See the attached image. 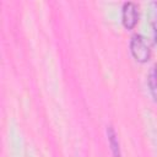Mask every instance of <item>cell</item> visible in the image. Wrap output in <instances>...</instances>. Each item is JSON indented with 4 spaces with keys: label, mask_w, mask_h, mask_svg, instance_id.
<instances>
[{
    "label": "cell",
    "mask_w": 157,
    "mask_h": 157,
    "mask_svg": "<svg viewBox=\"0 0 157 157\" xmlns=\"http://www.w3.org/2000/svg\"><path fill=\"white\" fill-rule=\"evenodd\" d=\"M121 20L123 25L125 28L131 29L135 27L139 20V11L137 6L134 2H125L123 6V12H121Z\"/></svg>",
    "instance_id": "cell-2"
},
{
    "label": "cell",
    "mask_w": 157,
    "mask_h": 157,
    "mask_svg": "<svg viewBox=\"0 0 157 157\" xmlns=\"http://www.w3.org/2000/svg\"><path fill=\"white\" fill-rule=\"evenodd\" d=\"M153 15H152V28H153V36H155V42H157V2L151 4Z\"/></svg>",
    "instance_id": "cell-5"
},
{
    "label": "cell",
    "mask_w": 157,
    "mask_h": 157,
    "mask_svg": "<svg viewBox=\"0 0 157 157\" xmlns=\"http://www.w3.org/2000/svg\"><path fill=\"white\" fill-rule=\"evenodd\" d=\"M130 50H131L132 56H134L137 61H140V63L147 61V60L150 59V56H151L150 47H148V44L146 43L145 38L141 37L140 34L132 36L131 42H130Z\"/></svg>",
    "instance_id": "cell-1"
},
{
    "label": "cell",
    "mask_w": 157,
    "mask_h": 157,
    "mask_svg": "<svg viewBox=\"0 0 157 157\" xmlns=\"http://www.w3.org/2000/svg\"><path fill=\"white\" fill-rule=\"evenodd\" d=\"M108 140H109V145L112 147L113 156L114 157H121L120 148H119V142H118V139H117V134H115V131L112 126L108 128Z\"/></svg>",
    "instance_id": "cell-3"
},
{
    "label": "cell",
    "mask_w": 157,
    "mask_h": 157,
    "mask_svg": "<svg viewBox=\"0 0 157 157\" xmlns=\"http://www.w3.org/2000/svg\"><path fill=\"white\" fill-rule=\"evenodd\" d=\"M148 83H150V87H151V91L152 93L155 94V97L157 98V64H155L150 71V75H148Z\"/></svg>",
    "instance_id": "cell-4"
}]
</instances>
